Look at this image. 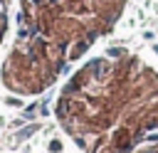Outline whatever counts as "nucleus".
I'll return each mask as SVG.
<instances>
[{"mask_svg":"<svg viewBox=\"0 0 158 153\" xmlns=\"http://www.w3.org/2000/svg\"><path fill=\"white\" fill-rule=\"evenodd\" d=\"M121 5L123 0H25L7 69L35 76L49 67L67 72V59H77L106 32Z\"/></svg>","mask_w":158,"mask_h":153,"instance_id":"f257e3e1","label":"nucleus"},{"mask_svg":"<svg viewBox=\"0 0 158 153\" xmlns=\"http://www.w3.org/2000/svg\"><path fill=\"white\" fill-rule=\"evenodd\" d=\"M7 0H0V39L5 35V27H7Z\"/></svg>","mask_w":158,"mask_h":153,"instance_id":"f03ea898","label":"nucleus"},{"mask_svg":"<svg viewBox=\"0 0 158 153\" xmlns=\"http://www.w3.org/2000/svg\"><path fill=\"white\" fill-rule=\"evenodd\" d=\"M49 148H52V153H59V148H62V143H59V141H52V143H49Z\"/></svg>","mask_w":158,"mask_h":153,"instance_id":"7ed1b4c3","label":"nucleus"}]
</instances>
